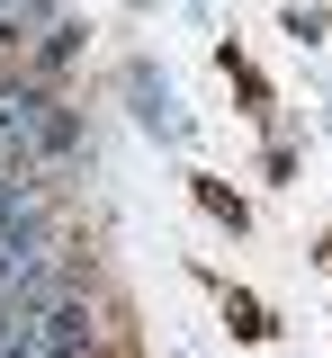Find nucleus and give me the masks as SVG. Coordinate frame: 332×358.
<instances>
[{
    "label": "nucleus",
    "instance_id": "obj_1",
    "mask_svg": "<svg viewBox=\"0 0 332 358\" xmlns=\"http://www.w3.org/2000/svg\"><path fill=\"white\" fill-rule=\"evenodd\" d=\"M36 287H54V251H46V233L27 215H9L0 224V305H18V296H36Z\"/></svg>",
    "mask_w": 332,
    "mask_h": 358
},
{
    "label": "nucleus",
    "instance_id": "obj_2",
    "mask_svg": "<svg viewBox=\"0 0 332 358\" xmlns=\"http://www.w3.org/2000/svg\"><path fill=\"white\" fill-rule=\"evenodd\" d=\"M63 143H72V126L54 117L36 90H0V152H27L36 162V152H63Z\"/></svg>",
    "mask_w": 332,
    "mask_h": 358
},
{
    "label": "nucleus",
    "instance_id": "obj_3",
    "mask_svg": "<svg viewBox=\"0 0 332 358\" xmlns=\"http://www.w3.org/2000/svg\"><path fill=\"white\" fill-rule=\"evenodd\" d=\"M27 206H36V162L27 152H0V224L27 215Z\"/></svg>",
    "mask_w": 332,
    "mask_h": 358
},
{
    "label": "nucleus",
    "instance_id": "obj_4",
    "mask_svg": "<svg viewBox=\"0 0 332 358\" xmlns=\"http://www.w3.org/2000/svg\"><path fill=\"white\" fill-rule=\"evenodd\" d=\"M135 99H144V117H153V126H162V134H180V126H189V117L171 108V90H153V81H135Z\"/></svg>",
    "mask_w": 332,
    "mask_h": 358
}]
</instances>
